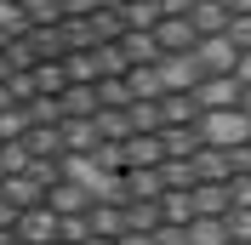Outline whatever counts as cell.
<instances>
[{"label":"cell","instance_id":"6da1fadb","mask_svg":"<svg viewBox=\"0 0 251 245\" xmlns=\"http://www.w3.org/2000/svg\"><path fill=\"white\" fill-rule=\"evenodd\" d=\"M194 131H200L205 148H240V143L251 137V120L240 108H205L200 120H194Z\"/></svg>","mask_w":251,"mask_h":245},{"label":"cell","instance_id":"7a4b0ae2","mask_svg":"<svg viewBox=\"0 0 251 245\" xmlns=\"http://www.w3.org/2000/svg\"><path fill=\"white\" fill-rule=\"evenodd\" d=\"M188 57H194V69H200V80H205V74H228V69H234V57H240V51L228 46V34H200Z\"/></svg>","mask_w":251,"mask_h":245},{"label":"cell","instance_id":"3957f363","mask_svg":"<svg viewBox=\"0 0 251 245\" xmlns=\"http://www.w3.org/2000/svg\"><path fill=\"white\" fill-rule=\"evenodd\" d=\"M154 74H160V92H194L200 86V69L188 51H172V57H154Z\"/></svg>","mask_w":251,"mask_h":245},{"label":"cell","instance_id":"277c9868","mask_svg":"<svg viewBox=\"0 0 251 245\" xmlns=\"http://www.w3.org/2000/svg\"><path fill=\"white\" fill-rule=\"evenodd\" d=\"M17 240L23 245H57V211H46V205L17 211Z\"/></svg>","mask_w":251,"mask_h":245},{"label":"cell","instance_id":"5b68a950","mask_svg":"<svg viewBox=\"0 0 251 245\" xmlns=\"http://www.w3.org/2000/svg\"><path fill=\"white\" fill-rule=\"evenodd\" d=\"M149 34H154L160 57H172V51H194V40H200L188 17H160V23H154V29H149Z\"/></svg>","mask_w":251,"mask_h":245},{"label":"cell","instance_id":"8992f818","mask_svg":"<svg viewBox=\"0 0 251 245\" xmlns=\"http://www.w3.org/2000/svg\"><path fill=\"white\" fill-rule=\"evenodd\" d=\"M194 103H200V114L205 108H234L240 103V80L234 74H205L200 86H194Z\"/></svg>","mask_w":251,"mask_h":245},{"label":"cell","instance_id":"52a82bcc","mask_svg":"<svg viewBox=\"0 0 251 245\" xmlns=\"http://www.w3.org/2000/svg\"><path fill=\"white\" fill-rule=\"evenodd\" d=\"M160 131H137V137L120 143V171H137V166H160Z\"/></svg>","mask_w":251,"mask_h":245},{"label":"cell","instance_id":"ba28073f","mask_svg":"<svg viewBox=\"0 0 251 245\" xmlns=\"http://www.w3.org/2000/svg\"><path fill=\"white\" fill-rule=\"evenodd\" d=\"M57 131H63V154H92L97 143V125H92V114L80 120V114H69V120H57Z\"/></svg>","mask_w":251,"mask_h":245},{"label":"cell","instance_id":"9c48e42d","mask_svg":"<svg viewBox=\"0 0 251 245\" xmlns=\"http://www.w3.org/2000/svg\"><path fill=\"white\" fill-rule=\"evenodd\" d=\"M160 228V205L154 199H126L120 205V234H154Z\"/></svg>","mask_w":251,"mask_h":245},{"label":"cell","instance_id":"30bf717a","mask_svg":"<svg viewBox=\"0 0 251 245\" xmlns=\"http://www.w3.org/2000/svg\"><path fill=\"white\" fill-rule=\"evenodd\" d=\"M23 154L29 160H63V131L57 125H29L23 131Z\"/></svg>","mask_w":251,"mask_h":245},{"label":"cell","instance_id":"8fae6325","mask_svg":"<svg viewBox=\"0 0 251 245\" xmlns=\"http://www.w3.org/2000/svg\"><path fill=\"white\" fill-rule=\"evenodd\" d=\"M126 92H131V103H160V74H154V63H131L126 69Z\"/></svg>","mask_w":251,"mask_h":245},{"label":"cell","instance_id":"7c38bea8","mask_svg":"<svg viewBox=\"0 0 251 245\" xmlns=\"http://www.w3.org/2000/svg\"><path fill=\"white\" fill-rule=\"evenodd\" d=\"M183 17L194 23V34H223L228 29V6H223V0H194Z\"/></svg>","mask_w":251,"mask_h":245},{"label":"cell","instance_id":"4fadbf2b","mask_svg":"<svg viewBox=\"0 0 251 245\" xmlns=\"http://www.w3.org/2000/svg\"><path fill=\"white\" fill-rule=\"evenodd\" d=\"M194 120H200L194 92H166L160 97V125H194Z\"/></svg>","mask_w":251,"mask_h":245},{"label":"cell","instance_id":"5bb4252c","mask_svg":"<svg viewBox=\"0 0 251 245\" xmlns=\"http://www.w3.org/2000/svg\"><path fill=\"white\" fill-rule=\"evenodd\" d=\"M0 199H6V205H17V211H29V205H40V199H46V188L29 183V177L17 171V177H0Z\"/></svg>","mask_w":251,"mask_h":245},{"label":"cell","instance_id":"9a60e30c","mask_svg":"<svg viewBox=\"0 0 251 245\" xmlns=\"http://www.w3.org/2000/svg\"><path fill=\"white\" fill-rule=\"evenodd\" d=\"M194 148H200V131L194 125H160V154L166 160H188Z\"/></svg>","mask_w":251,"mask_h":245},{"label":"cell","instance_id":"2e32d148","mask_svg":"<svg viewBox=\"0 0 251 245\" xmlns=\"http://www.w3.org/2000/svg\"><path fill=\"white\" fill-rule=\"evenodd\" d=\"M114 46H120L126 69H131V63H154V57H160V46H154V34H149V29H126Z\"/></svg>","mask_w":251,"mask_h":245},{"label":"cell","instance_id":"e0dca14e","mask_svg":"<svg viewBox=\"0 0 251 245\" xmlns=\"http://www.w3.org/2000/svg\"><path fill=\"white\" fill-rule=\"evenodd\" d=\"M188 205H194V217H223L228 211V188L223 183H194L188 188Z\"/></svg>","mask_w":251,"mask_h":245},{"label":"cell","instance_id":"ac0fdd59","mask_svg":"<svg viewBox=\"0 0 251 245\" xmlns=\"http://www.w3.org/2000/svg\"><path fill=\"white\" fill-rule=\"evenodd\" d=\"M40 205H46V211H57V217H80V211H86V205H92V199L80 194L75 183H51V188H46V199H40Z\"/></svg>","mask_w":251,"mask_h":245},{"label":"cell","instance_id":"d6986e66","mask_svg":"<svg viewBox=\"0 0 251 245\" xmlns=\"http://www.w3.org/2000/svg\"><path fill=\"white\" fill-rule=\"evenodd\" d=\"M183 245H228L223 217H188L183 222Z\"/></svg>","mask_w":251,"mask_h":245},{"label":"cell","instance_id":"ffe728a7","mask_svg":"<svg viewBox=\"0 0 251 245\" xmlns=\"http://www.w3.org/2000/svg\"><path fill=\"white\" fill-rule=\"evenodd\" d=\"M29 80H34V97H63V86H69V74H63V63H57V57L34 63Z\"/></svg>","mask_w":251,"mask_h":245},{"label":"cell","instance_id":"44dd1931","mask_svg":"<svg viewBox=\"0 0 251 245\" xmlns=\"http://www.w3.org/2000/svg\"><path fill=\"white\" fill-rule=\"evenodd\" d=\"M23 40H29L34 63H46V57H63V51H69V40H63V23H51V29H29Z\"/></svg>","mask_w":251,"mask_h":245},{"label":"cell","instance_id":"7402d4cb","mask_svg":"<svg viewBox=\"0 0 251 245\" xmlns=\"http://www.w3.org/2000/svg\"><path fill=\"white\" fill-rule=\"evenodd\" d=\"M86 228H92L97 240H120V205H109V199L86 205Z\"/></svg>","mask_w":251,"mask_h":245},{"label":"cell","instance_id":"603a6c76","mask_svg":"<svg viewBox=\"0 0 251 245\" xmlns=\"http://www.w3.org/2000/svg\"><path fill=\"white\" fill-rule=\"evenodd\" d=\"M92 125H97V137H103V143H126V137H131V120H126V108H97V114H92Z\"/></svg>","mask_w":251,"mask_h":245},{"label":"cell","instance_id":"cb8c5ba5","mask_svg":"<svg viewBox=\"0 0 251 245\" xmlns=\"http://www.w3.org/2000/svg\"><path fill=\"white\" fill-rule=\"evenodd\" d=\"M92 92H97V108H131L126 74H103V80H92Z\"/></svg>","mask_w":251,"mask_h":245},{"label":"cell","instance_id":"d4e9b609","mask_svg":"<svg viewBox=\"0 0 251 245\" xmlns=\"http://www.w3.org/2000/svg\"><path fill=\"white\" fill-rule=\"evenodd\" d=\"M154 205H160V222H177V228H183L188 217H194V205H188V188H166Z\"/></svg>","mask_w":251,"mask_h":245},{"label":"cell","instance_id":"484cf974","mask_svg":"<svg viewBox=\"0 0 251 245\" xmlns=\"http://www.w3.org/2000/svg\"><path fill=\"white\" fill-rule=\"evenodd\" d=\"M63 120H69V114H80V120H86V114H97V92L92 86H63Z\"/></svg>","mask_w":251,"mask_h":245},{"label":"cell","instance_id":"4316f807","mask_svg":"<svg viewBox=\"0 0 251 245\" xmlns=\"http://www.w3.org/2000/svg\"><path fill=\"white\" fill-rule=\"evenodd\" d=\"M120 17H126V29H154V23H160V6H154V0H126Z\"/></svg>","mask_w":251,"mask_h":245},{"label":"cell","instance_id":"83f0119b","mask_svg":"<svg viewBox=\"0 0 251 245\" xmlns=\"http://www.w3.org/2000/svg\"><path fill=\"white\" fill-rule=\"evenodd\" d=\"M23 17H29V29H51V23H63L57 0H23Z\"/></svg>","mask_w":251,"mask_h":245},{"label":"cell","instance_id":"f1b7e54d","mask_svg":"<svg viewBox=\"0 0 251 245\" xmlns=\"http://www.w3.org/2000/svg\"><path fill=\"white\" fill-rule=\"evenodd\" d=\"M126 120H131V137H137V131H160V103H131Z\"/></svg>","mask_w":251,"mask_h":245},{"label":"cell","instance_id":"f546056e","mask_svg":"<svg viewBox=\"0 0 251 245\" xmlns=\"http://www.w3.org/2000/svg\"><path fill=\"white\" fill-rule=\"evenodd\" d=\"M160 183L166 188H194V166L188 160H160Z\"/></svg>","mask_w":251,"mask_h":245},{"label":"cell","instance_id":"4dcf8cb0","mask_svg":"<svg viewBox=\"0 0 251 245\" xmlns=\"http://www.w3.org/2000/svg\"><path fill=\"white\" fill-rule=\"evenodd\" d=\"M0 34H29V17H23V0H0Z\"/></svg>","mask_w":251,"mask_h":245},{"label":"cell","instance_id":"1f68e13d","mask_svg":"<svg viewBox=\"0 0 251 245\" xmlns=\"http://www.w3.org/2000/svg\"><path fill=\"white\" fill-rule=\"evenodd\" d=\"M223 228H228V240H251V205H228Z\"/></svg>","mask_w":251,"mask_h":245},{"label":"cell","instance_id":"d6a6232c","mask_svg":"<svg viewBox=\"0 0 251 245\" xmlns=\"http://www.w3.org/2000/svg\"><path fill=\"white\" fill-rule=\"evenodd\" d=\"M23 131H29V114L23 108H0V143H17Z\"/></svg>","mask_w":251,"mask_h":245},{"label":"cell","instance_id":"836d02e7","mask_svg":"<svg viewBox=\"0 0 251 245\" xmlns=\"http://www.w3.org/2000/svg\"><path fill=\"white\" fill-rule=\"evenodd\" d=\"M223 34H228V46H234V51H251V12H246V17H228V29H223Z\"/></svg>","mask_w":251,"mask_h":245},{"label":"cell","instance_id":"e575fe53","mask_svg":"<svg viewBox=\"0 0 251 245\" xmlns=\"http://www.w3.org/2000/svg\"><path fill=\"white\" fill-rule=\"evenodd\" d=\"M228 205H251V177H228Z\"/></svg>","mask_w":251,"mask_h":245},{"label":"cell","instance_id":"d590c367","mask_svg":"<svg viewBox=\"0 0 251 245\" xmlns=\"http://www.w3.org/2000/svg\"><path fill=\"white\" fill-rule=\"evenodd\" d=\"M228 74H234V80H240V92H246V86H251V51H240V57H234V69H228Z\"/></svg>","mask_w":251,"mask_h":245},{"label":"cell","instance_id":"8d00e7d4","mask_svg":"<svg viewBox=\"0 0 251 245\" xmlns=\"http://www.w3.org/2000/svg\"><path fill=\"white\" fill-rule=\"evenodd\" d=\"M154 6H160V17H183L194 0H154Z\"/></svg>","mask_w":251,"mask_h":245},{"label":"cell","instance_id":"74e56055","mask_svg":"<svg viewBox=\"0 0 251 245\" xmlns=\"http://www.w3.org/2000/svg\"><path fill=\"white\" fill-rule=\"evenodd\" d=\"M223 6H228V17H246L251 12V0H223Z\"/></svg>","mask_w":251,"mask_h":245},{"label":"cell","instance_id":"f35d334b","mask_svg":"<svg viewBox=\"0 0 251 245\" xmlns=\"http://www.w3.org/2000/svg\"><path fill=\"white\" fill-rule=\"evenodd\" d=\"M120 245H154V234H120Z\"/></svg>","mask_w":251,"mask_h":245},{"label":"cell","instance_id":"ab89813d","mask_svg":"<svg viewBox=\"0 0 251 245\" xmlns=\"http://www.w3.org/2000/svg\"><path fill=\"white\" fill-rule=\"evenodd\" d=\"M234 108H240V114H246V120H251V86H246V92H240V103H234Z\"/></svg>","mask_w":251,"mask_h":245},{"label":"cell","instance_id":"60d3db41","mask_svg":"<svg viewBox=\"0 0 251 245\" xmlns=\"http://www.w3.org/2000/svg\"><path fill=\"white\" fill-rule=\"evenodd\" d=\"M0 245H23V240H17V228H0Z\"/></svg>","mask_w":251,"mask_h":245},{"label":"cell","instance_id":"b9f144b4","mask_svg":"<svg viewBox=\"0 0 251 245\" xmlns=\"http://www.w3.org/2000/svg\"><path fill=\"white\" fill-rule=\"evenodd\" d=\"M80 245H120V240H97V234H86V240H80Z\"/></svg>","mask_w":251,"mask_h":245},{"label":"cell","instance_id":"7bdbcfd3","mask_svg":"<svg viewBox=\"0 0 251 245\" xmlns=\"http://www.w3.org/2000/svg\"><path fill=\"white\" fill-rule=\"evenodd\" d=\"M228 245H251V240H228Z\"/></svg>","mask_w":251,"mask_h":245},{"label":"cell","instance_id":"ee69618b","mask_svg":"<svg viewBox=\"0 0 251 245\" xmlns=\"http://www.w3.org/2000/svg\"><path fill=\"white\" fill-rule=\"evenodd\" d=\"M246 148H251V137H246Z\"/></svg>","mask_w":251,"mask_h":245}]
</instances>
